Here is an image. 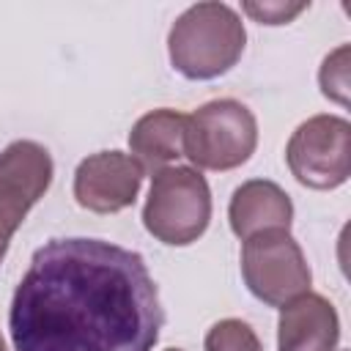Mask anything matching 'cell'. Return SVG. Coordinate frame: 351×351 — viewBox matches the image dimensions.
<instances>
[{"instance_id": "cell-10", "label": "cell", "mask_w": 351, "mask_h": 351, "mask_svg": "<svg viewBox=\"0 0 351 351\" xmlns=\"http://www.w3.org/2000/svg\"><path fill=\"white\" fill-rule=\"evenodd\" d=\"M228 219L233 233L244 241L261 230H288L293 219V203L291 197L274 184L263 178L244 181L228 206Z\"/></svg>"}, {"instance_id": "cell-4", "label": "cell", "mask_w": 351, "mask_h": 351, "mask_svg": "<svg viewBox=\"0 0 351 351\" xmlns=\"http://www.w3.org/2000/svg\"><path fill=\"white\" fill-rule=\"evenodd\" d=\"M258 145L255 115L236 99H214L186 115L184 156L200 170H233Z\"/></svg>"}, {"instance_id": "cell-14", "label": "cell", "mask_w": 351, "mask_h": 351, "mask_svg": "<svg viewBox=\"0 0 351 351\" xmlns=\"http://www.w3.org/2000/svg\"><path fill=\"white\" fill-rule=\"evenodd\" d=\"M241 8L261 25H288L293 16L307 11L310 3H244Z\"/></svg>"}, {"instance_id": "cell-11", "label": "cell", "mask_w": 351, "mask_h": 351, "mask_svg": "<svg viewBox=\"0 0 351 351\" xmlns=\"http://www.w3.org/2000/svg\"><path fill=\"white\" fill-rule=\"evenodd\" d=\"M184 126L186 115L170 107L151 110L132 126L129 148L143 173H159L173 159L184 156Z\"/></svg>"}, {"instance_id": "cell-13", "label": "cell", "mask_w": 351, "mask_h": 351, "mask_svg": "<svg viewBox=\"0 0 351 351\" xmlns=\"http://www.w3.org/2000/svg\"><path fill=\"white\" fill-rule=\"evenodd\" d=\"M321 93L337 104H348V44H340L335 52H329L318 71Z\"/></svg>"}, {"instance_id": "cell-2", "label": "cell", "mask_w": 351, "mask_h": 351, "mask_svg": "<svg viewBox=\"0 0 351 351\" xmlns=\"http://www.w3.org/2000/svg\"><path fill=\"white\" fill-rule=\"evenodd\" d=\"M244 22L225 3L189 5L170 27V63L186 80H214L236 66L244 52Z\"/></svg>"}, {"instance_id": "cell-9", "label": "cell", "mask_w": 351, "mask_h": 351, "mask_svg": "<svg viewBox=\"0 0 351 351\" xmlns=\"http://www.w3.org/2000/svg\"><path fill=\"white\" fill-rule=\"evenodd\" d=\"M340 340L337 310L321 293H299L280 307L277 348L280 351H335Z\"/></svg>"}, {"instance_id": "cell-3", "label": "cell", "mask_w": 351, "mask_h": 351, "mask_svg": "<svg viewBox=\"0 0 351 351\" xmlns=\"http://www.w3.org/2000/svg\"><path fill=\"white\" fill-rule=\"evenodd\" d=\"M211 219V192L195 167H162L154 173L148 200L143 208L145 230L170 247L197 241Z\"/></svg>"}, {"instance_id": "cell-6", "label": "cell", "mask_w": 351, "mask_h": 351, "mask_svg": "<svg viewBox=\"0 0 351 351\" xmlns=\"http://www.w3.org/2000/svg\"><path fill=\"white\" fill-rule=\"evenodd\" d=\"M285 162L293 178L310 189H335L351 170V123L340 115H313L288 140Z\"/></svg>"}, {"instance_id": "cell-1", "label": "cell", "mask_w": 351, "mask_h": 351, "mask_svg": "<svg viewBox=\"0 0 351 351\" xmlns=\"http://www.w3.org/2000/svg\"><path fill=\"white\" fill-rule=\"evenodd\" d=\"M165 324L140 252L101 239H52L19 280L14 351H151Z\"/></svg>"}, {"instance_id": "cell-5", "label": "cell", "mask_w": 351, "mask_h": 351, "mask_svg": "<svg viewBox=\"0 0 351 351\" xmlns=\"http://www.w3.org/2000/svg\"><path fill=\"white\" fill-rule=\"evenodd\" d=\"M241 274L255 299L271 307H282L293 296L310 291V266L302 247L288 230H261L244 239Z\"/></svg>"}, {"instance_id": "cell-8", "label": "cell", "mask_w": 351, "mask_h": 351, "mask_svg": "<svg viewBox=\"0 0 351 351\" xmlns=\"http://www.w3.org/2000/svg\"><path fill=\"white\" fill-rule=\"evenodd\" d=\"M143 167L121 151H99L82 159L74 170V197L96 214H115L137 200Z\"/></svg>"}, {"instance_id": "cell-12", "label": "cell", "mask_w": 351, "mask_h": 351, "mask_svg": "<svg viewBox=\"0 0 351 351\" xmlns=\"http://www.w3.org/2000/svg\"><path fill=\"white\" fill-rule=\"evenodd\" d=\"M206 351H263L252 326L241 318H222L217 321L203 340Z\"/></svg>"}, {"instance_id": "cell-15", "label": "cell", "mask_w": 351, "mask_h": 351, "mask_svg": "<svg viewBox=\"0 0 351 351\" xmlns=\"http://www.w3.org/2000/svg\"><path fill=\"white\" fill-rule=\"evenodd\" d=\"M0 351H5V346H3V337H0Z\"/></svg>"}, {"instance_id": "cell-16", "label": "cell", "mask_w": 351, "mask_h": 351, "mask_svg": "<svg viewBox=\"0 0 351 351\" xmlns=\"http://www.w3.org/2000/svg\"><path fill=\"white\" fill-rule=\"evenodd\" d=\"M167 351H181V348H167Z\"/></svg>"}, {"instance_id": "cell-7", "label": "cell", "mask_w": 351, "mask_h": 351, "mask_svg": "<svg viewBox=\"0 0 351 351\" xmlns=\"http://www.w3.org/2000/svg\"><path fill=\"white\" fill-rule=\"evenodd\" d=\"M52 184V156L33 140H16L0 151V261L27 211Z\"/></svg>"}]
</instances>
